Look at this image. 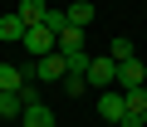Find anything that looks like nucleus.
Here are the masks:
<instances>
[{"label": "nucleus", "mask_w": 147, "mask_h": 127, "mask_svg": "<svg viewBox=\"0 0 147 127\" xmlns=\"http://www.w3.org/2000/svg\"><path fill=\"white\" fill-rule=\"evenodd\" d=\"M118 88H123V93H127V88H147V64H142L137 54L118 64Z\"/></svg>", "instance_id": "39448f33"}, {"label": "nucleus", "mask_w": 147, "mask_h": 127, "mask_svg": "<svg viewBox=\"0 0 147 127\" xmlns=\"http://www.w3.org/2000/svg\"><path fill=\"white\" fill-rule=\"evenodd\" d=\"M64 15H69V25H79V29H88V25H93V0H74V5H69Z\"/></svg>", "instance_id": "9d476101"}, {"label": "nucleus", "mask_w": 147, "mask_h": 127, "mask_svg": "<svg viewBox=\"0 0 147 127\" xmlns=\"http://www.w3.org/2000/svg\"><path fill=\"white\" fill-rule=\"evenodd\" d=\"M123 112H127V98H123V88H103V93H98V117L118 127V122H123Z\"/></svg>", "instance_id": "20e7f679"}, {"label": "nucleus", "mask_w": 147, "mask_h": 127, "mask_svg": "<svg viewBox=\"0 0 147 127\" xmlns=\"http://www.w3.org/2000/svg\"><path fill=\"white\" fill-rule=\"evenodd\" d=\"M15 15H20L25 25H44V15H49V5H44V0H20V5H15Z\"/></svg>", "instance_id": "1a4fd4ad"}, {"label": "nucleus", "mask_w": 147, "mask_h": 127, "mask_svg": "<svg viewBox=\"0 0 147 127\" xmlns=\"http://www.w3.org/2000/svg\"><path fill=\"white\" fill-rule=\"evenodd\" d=\"M123 98H127V112H142L147 117V88H127Z\"/></svg>", "instance_id": "4468645a"}, {"label": "nucleus", "mask_w": 147, "mask_h": 127, "mask_svg": "<svg viewBox=\"0 0 147 127\" xmlns=\"http://www.w3.org/2000/svg\"><path fill=\"white\" fill-rule=\"evenodd\" d=\"M25 112V98L20 93H0V117H20Z\"/></svg>", "instance_id": "ddd939ff"}, {"label": "nucleus", "mask_w": 147, "mask_h": 127, "mask_svg": "<svg viewBox=\"0 0 147 127\" xmlns=\"http://www.w3.org/2000/svg\"><path fill=\"white\" fill-rule=\"evenodd\" d=\"M44 25L59 34V29H69V15H64V10H49V15H44Z\"/></svg>", "instance_id": "f3484780"}, {"label": "nucleus", "mask_w": 147, "mask_h": 127, "mask_svg": "<svg viewBox=\"0 0 147 127\" xmlns=\"http://www.w3.org/2000/svg\"><path fill=\"white\" fill-rule=\"evenodd\" d=\"M25 29H30V25H25L15 10H10V15H0V39H5V44H20V39H25Z\"/></svg>", "instance_id": "6e6552de"}, {"label": "nucleus", "mask_w": 147, "mask_h": 127, "mask_svg": "<svg viewBox=\"0 0 147 127\" xmlns=\"http://www.w3.org/2000/svg\"><path fill=\"white\" fill-rule=\"evenodd\" d=\"M84 78H88V88H98V93H103V88H118V59H113V54L88 59V74H84Z\"/></svg>", "instance_id": "f257e3e1"}, {"label": "nucleus", "mask_w": 147, "mask_h": 127, "mask_svg": "<svg viewBox=\"0 0 147 127\" xmlns=\"http://www.w3.org/2000/svg\"><path fill=\"white\" fill-rule=\"evenodd\" d=\"M59 54H64V49H59ZM88 59H93L88 49H69V54H64V64H69V74H88Z\"/></svg>", "instance_id": "9b49d317"}, {"label": "nucleus", "mask_w": 147, "mask_h": 127, "mask_svg": "<svg viewBox=\"0 0 147 127\" xmlns=\"http://www.w3.org/2000/svg\"><path fill=\"white\" fill-rule=\"evenodd\" d=\"M30 83V74L25 69H15V64H0V93H20Z\"/></svg>", "instance_id": "0eeeda50"}, {"label": "nucleus", "mask_w": 147, "mask_h": 127, "mask_svg": "<svg viewBox=\"0 0 147 127\" xmlns=\"http://www.w3.org/2000/svg\"><path fill=\"white\" fill-rule=\"evenodd\" d=\"M20 122H25V127H59V117H54V108H49L44 98H39V103H30V108L20 112Z\"/></svg>", "instance_id": "423d86ee"}, {"label": "nucleus", "mask_w": 147, "mask_h": 127, "mask_svg": "<svg viewBox=\"0 0 147 127\" xmlns=\"http://www.w3.org/2000/svg\"><path fill=\"white\" fill-rule=\"evenodd\" d=\"M20 44L30 49V59H44V54H54V49H59V34H54L49 25H30Z\"/></svg>", "instance_id": "f03ea898"}, {"label": "nucleus", "mask_w": 147, "mask_h": 127, "mask_svg": "<svg viewBox=\"0 0 147 127\" xmlns=\"http://www.w3.org/2000/svg\"><path fill=\"white\" fill-rule=\"evenodd\" d=\"M108 54H113V59H118V64H123V59H132V54H137V49H132V39H123V34H118V39H113V44H108Z\"/></svg>", "instance_id": "dca6fc26"}, {"label": "nucleus", "mask_w": 147, "mask_h": 127, "mask_svg": "<svg viewBox=\"0 0 147 127\" xmlns=\"http://www.w3.org/2000/svg\"><path fill=\"white\" fill-rule=\"evenodd\" d=\"M59 49H64V54H69V49H84V29H79V25L59 29Z\"/></svg>", "instance_id": "f8f14e48"}, {"label": "nucleus", "mask_w": 147, "mask_h": 127, "mask_svg": "<svg viewBox=\"0 0 147 127\" xmlns=\"http://www.w3.org/2000/svg\"><path fill=\"white\" fill-rule=\"evenodd\" d=\"M64 74H69V64H64L59 49L44 54V59H34V83H64Z\"/></svg>", "instance_id": "7ed1b4c3"}, {"label": "nucleus", "mask_w": 147, "mask_h": 127, "mask_svg": "<svg viewBox=\"0 0 147 127\" xmlns=\"http://www.w3.org/2000/svg\"><path fill=\"white\" fill-rule=\"evenodd\" d=\"M64 88H69V98H84L88 93V78L84 74H64Z\"/></svg>", "instance_id": "2eb2a0df"}, {"label": "nucleus", "mask_w": 147, "mask_h": 127, "mask_svg": "<svg viewBox=\"0 0 147 127\" xmlns=\"http://www.w3.org/2000/svg\"><path fill=\"white\" fill-rule=\"evenodd\" d=\"M118 127H147V117H142V112H123V122H118Z\"/></svg>", "instance_id": "a211bd4d"}]
</instances>
